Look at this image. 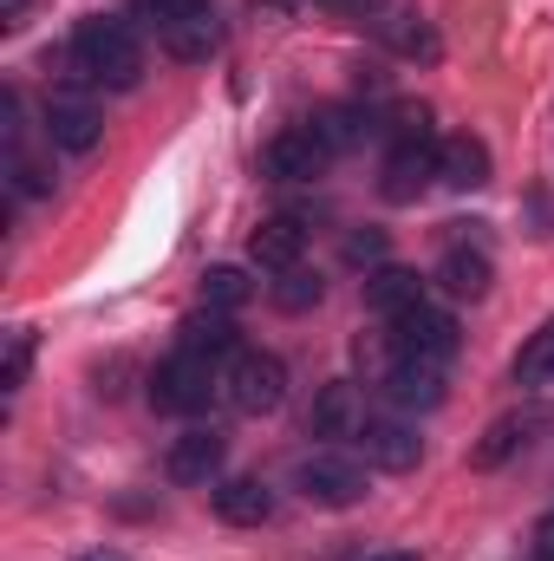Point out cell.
<instances>
[{"label": "cell", "mask_w": 554, "mask_h": 561, "mask_svg": "<svg viewBox=\"0 0 554 561\" xmlns=\"http://www.w3.org/2000/svg\"><path fill=\"white\" fill-rule=\"evenodd\" d=\"M222 392H229V405H235L242 419H262V412H275L280 399H287V366H280L275 353H255V346H242V353L229 359V379H222Z\"/></svg>", "instance_id": "obj_3"}, {"label": "cell", "mask_w": 554, "mask_h": 561, "mask_svg": "<svg viewBox=\"0 0 554 561\" xmlns=\"http://www.w3.org/2000/svg\"><path fill=\"white\" fill-rule=\"evenodd\" d=\"M249 294H255V280L242 275L235 262H216V268L203 275V307H216V313H235Z\"/></svg>", "instance_id": "obj_22"}, {"label": "cell", "mask_w": 554, "mask_h": 561, "mask_svg": "<svg viewBox=\"0 0 554 561\" xmlns=\"http://www.w3.org/2000/svg\"><path fill=\"white\" fill-rule=\"evenodd\" d=\"M131 13L163 33V26H176V20H189V13H209V0H131Z\"/></svg>", "instance_id": "obj_25"}, {"label": "cell", "mask_w": 554, "mask_h": 561, "mask_svg": "<svg viewBox=\"0 0 554 561\" xmlns=\"http://www.w3.org/2000/svg\"><path fill=\"white\" fill-rule=\"evenodd\" d=\"M79 561H125L118 549H92V556H79Z\"/></svg>", "instance_id": "obj_33"}, {"label": "cell", "mask_w": 554, "mask_h": 561, "mask_svg": "<svg viewBox=\"0 0 554 561\" xmlns=\"http://www.w3.org/2000/svg\"><path fill=\"white\" fill-rule=\"evenodd\" d=\"M549 386H554V373H549Z\"/></svg>", "instance_id": "obj_36"}, {"label": "cell", "mask_w": 554, "mask_h": 561, "mask_svg": "<svg viewBox=\"0 0 554 561\" xmlns=\"http://www.w3.org/2000/svg\"><path fill=\"white\" fill-rule=\"evenodd\" d=\"M222 457H229L222 431H183V437L170 444L163 470H170V483H209V477L222 470Z\"/></svg>", "instance_id": "obj_10"}, {"label": "cell", "mask_w": 554, "mask_h": 561, "mask_svg": "<svg viewBox=\"0 0 554 561\" xmlns=\"http://www.w3.org/2000/svg\"><path fill=\"white\" fill-rule=\"evenodd\" d=\"M216 39H222V26H216V13H189V20H176V26H163V53H170V59H183V66H196V59H209V53H216Z\"/></svg>", "instance_id": "obj_20"}, {"label": "cell", "mask_w": 554, "mask_h": 561, "mask_svg": "<svg viewBox=\"0 0 554 561\" xmlns=\"http://www.w3.org/2000/svg\"><path fill=\"white\" fill-rule=\"evenodd\" d=\"M26 366H33V333H13L7 340V366H0V392H20L26 386Z\"/></svg>", "instance_id": "obj_27"}, {"label": "cell", "mask_w": 554, "mask_h": 561, "mask_svg": "<svg viewBox=\"0 0 554 561\" xmlns=\"http://www.w3.org/2000/svg\"><path fill=\"white\" fill-rule=\"evenodd\" d=\"M535 561H554V510L535 523Z\"/></svg>", "instance_id": "obj_31"}, {"label": "cell", "mask_w": 554, "mask_h": 561, "mask_svg": "<svg viewBox=\"0 0 554 561\" xmlns=\"http://www.w3.org/2000/svg\"><path fill=\"white\" fill-rule=\"evenodd\" d=\"M307 131L326 144V150H346V144H359L366 131H372V118H366L359 105H326V112H320V118H313Z\"/></svg>", "instance_id": "obj_21"}, {"label": "cell", "mask_w": 554, "mask_h": 561, "mask_svg": "<svg viewBox=\"0 0 554 561\" xmlns=\"http://www.w3.org/2000/svg\"><path fill=\"white\" fill-rule=\"evenodd\" d=\"M372 33L399 53V59H417V66H430L437 53H443V39H437V26L417 13V7H385L379 20H372Z\"/></svg>", "instance_id": "obj_7"}, {"label": "cell", "mask_w": 554, "mask_h": 561, "mask_svg": "<svg viewBox=\"0 0 554 561\" xmlns=\"http://www.w3.org/2000/svg\"><path fill=\"white\" fill-rule=\"evenodd\" d=\"M437 183H450V190H483V183H489V144L470 138V131L443 138L437 144Z\"/></svg>", "instance_id": "obj_14"}, {"label": "cell", "mask_w": 554, "mask_h": 561, "mask_svg": "<svg viewBox=\"0 0 554 561\" xmlns=\"http://www.w3.org/2000/svg\"><path fill=\"white\" fill-rule=\"evenodd\" d=\"M417 300H424V280H417L412 268H392V262H385V268H372V275H366V307H372V313H385V320H392V313H405V307H417Z\"/></svg>", "instance_id": "obj_18"}, {"label": "cell", "mask_w": 554, "mask_h": 561, "mask_svg": "<svg viewBox=\"0 0 554 561\" xmlns=\"http://www.w3.org/2000/svg\"><path fill=\"white\" fill-rule=\"evenodd\" d=\"M359 450H366V463H379V470H417L424 437L399 419H366L359 424Z\"/></svg>", "instance_id": "obj_8"}, {"label": "cell", "mask_w": 554, "mask_h": 561, "mask_svg": "<svg viewBox=\"0 0 554 561\" xmlns=\"http://www.w3.org/2000/svg\"><path fill=\"white\" fill-rule=\"evenodd\" d=\"M13 190H20V196H46V190H53V176H46L33 157H20V150H13Z\"/></svg>", "instance_id": "obj_30"}, {"label": "cell", "mask_w": 554, "mask_h": 561, "mask_svg": "<svg viewBox=\"0 0 554 561\" xmlns=\"http://www.w3.org/2000/svg\"><path fill=\"white\" fill-rule=\"evenodd\" d=\"M249 255H255V268L287 275V268H300V255H307V229H300L293 216H268V222L249 236Z\"/></svg>", "instance_id": "obj_15"}, {"label": "cell", "mask_w": 554, "mask_h": 561, "mask_svg": "<svg viewBox=\"0 0 554 561\" xmlns=\"http://www.w3.org/2000/svg\"><path fill=\"white\" fill-rule=\"evenodd\" d=\"M222 392L216 379V359H196V353H176L150 373V405L170 412V419H189V412H209V399Z\"/></svg>", "instance_id": "obj_2"}, {"label": "cell", "mask_w": 554, "mask_h": 561, "mask_svg": "<svg viewBox=\"0 0 554 561\" xmlns=\"http://www.w3.org/2000/svg\"><path fill=\"white\" fill-rule=\"evenodd\" d=\"M326 7H339V13H379V0H326Z\"/></svg>", "instance_id": "obj_32"}, {"label": "cell", "mask_w": 554, "mask_h": 561, "mask_svg": "<svg viewBox=\"0 0 554 561\" xmlns=\"http://www.w3.org/2000/svg\"><path fill=\"white\" fill-rule=\"evenodd\" d=\"M549 373H554V320L522 346V359H516V379H549Z\"/></svg>", "instance_id": "obj_26"}, {"label": "cell", "mask_w": 554, "mask_h": 561, "mask_svg": "<svg viewBox=\"0 0 554 561\" xmlns=\"http://www.w3.org/2000/svg\"><path fill=\"white\" fill-rule=\"evenodd\" d=\"M437 280H443V294H457V300H483L489 280H496V268H489L483 249H463V242H457V249L437 262Z\"/></svg>", "instance_id": "obj_17"}, {"label": "cell", "mask_w": 554, "mask_h": 561, "mask_svg": "<svg viewBox=\"0 0 554 561\" xmlns=\"http://www.w3.org/2000/svg\"><path fill=\"white\" fill-rule=\"evenodd\" d=\"M516 444H522V424H516V419H496L489 431H483V444L470 450V463H476V470H496V463H503Z\"/></svg>", "instance_id": "obj_23"}, {"label": "cell", "mask_w": 554, "mask_h": 561, "mask_svg": "<svg viewBox=\"0 0 554 561\" xmlns=\"http://www.w3.org/2000/svg\"><path fill=\"white\" fill-rule=\"evenodd\" d=\"M326 157H333V150L313 138V131H280V138L262 150V163H268L275 183H313V176L326 170Z\"/></svg>", "instance_id": "obj_9"}, {"label": "cell", "mask_w": 554, "mask_h": 561, "mask_svg": "<svg viewBox=\"0 0 554 561\" xmlns=\"http://www.w3.org/2000/svg\"><path fill=\"white\" fill-rule=\"evenodd\" d=\"M353 424H359V399H353V386H346V379L320 386V399H313V412H307V431H313V437H346Z\"/></svg>", "instance_id": "obj_19"}, {"label": "cell", "mask_w": 554, "mask_h": 561, "mask_svg": "<svg viewBox=\"0 0 554 561\" xmlns=\"http://www.w3.org/2000/svg\"><path fill=\"white\" fill-rule=\"evenodd\" d=\"M392 353L399 359H430V366H443L450 353H457V320L443 313V307H405V313H392Z\"/></svg>", "instance_id": "obj_4"}, {"label": "cell", "mask_w": 554, "mask_h": 561, "mask_svg": "<svg viewBox=\"0 0 554 561\" xmlns=\"http://www.w3.org/2000/svg\"><path fill=\"white\" fill-rule=\"evenodd\" d=\"M72 66H79V79H92V85L131 92L143 79V46L125 20L92 13V20H79V33H72Z\"/></svg>", "instance_id": "obj_1"}, {"label": "cell", "mask_w": 554, "mask_h": 561, "mask_svg": "<svg viewBox=\"0 0 554 561\" xmlns=\"http://www.w3.org/2000/svg\"><path fill=\"white\" fill-rule=\"evenodd\" d=\"M346 262H359V268L385 262V229H359V236H346Z\"/></svg>", "instance_id": "obj_29"}, {"label": "cell", "mask_w": 554, "mask_h": 561, "mask_svg": "<svg viewBox=\"0 0 554 561\" xmlns=\"http://www.w3.org/2000/svg\"><path fill=\"white\" fill-rule=\"evenodd\" d=\"M385 399L405 405V412H437L443 405V366H430V359H392Z\"/></svg>", "instance_id": "obj_11"}, {"label": "cell", "mask_w": 554, "mask_h": 561, "mask_svg": "<svg viewBox=\"0 0 554 561\" xmlns=\"http://www.w3.org/2000/svg\"><path fill=\"white\" fill-rule=\"evenodd\" d=\"M372 561H417V556H372Z\"/></svg>", "instance_id": "obj_35"}, {"label": "cell", "mask_w": 554, "mask_h": 561, "mask_svg": "<svg viewBox=\"0 0 554 561\" xmlns=\"http://www.w3.org/2000/svg\"><path fill=\"white\" fill-rule=\"evenodd\" d=\"M216 516L235 523V529H262L275 516V496H268L262 477H229V483H216Z\"/></svg>", "instance_id": "obj_16"}, {"label": "cell", "mask_w": 554, "mask_h": 561, "mask_svg": "<svg viewBox=\"0 0 554 561\" xmlns=\"http://www.w3.org/2000/svg\"><path fill=\"white\" fill-rule=\"evenodd\" d=\"M176 353H196V359H235L242 353V327L229 313H189L176 327Z\"/></svg>", "instance_id": "obj_13"}, {"label": "cell", "mask_w": 554, "mask_h": 561, "mask_svg": "<svg viewBox=\"0 0 554 561\" xmlns=\"http://www.w3.org/2000/svg\"><path fill=\"white\" fill-rule=\"evenodd\" d=\"M275 307H280V313H307V307H320V275L287 268V275L275 280Z\"/></svg>", "instance_id": "obj_24"}, {"label": "cell", "mask_w": 554, "mask_h": 561, "mask_svg": "<svg viewBox=\"0 0 554 561\" xmlns=\"http://www.w3.org/2000/svg\"><path fill=\"white\" fill-rule=\"evenodd\" d=\"M293 483H300V496L320 503V510H353V503L366 496V470H359L353 457H333V450L307 457V463L293 470Z\"/></svg>", "instance_id": "obj_5"}, {"label": "cell", "mask_w": 554, "mask_h": 561, "mask_svg": "<svg viewBox=\"0 0 554 561\" xmlns=\"http://www.w3.org/2000/svg\"><path fill=\"white\" fill-rule=\"evenodd\" d=\"M412 138H430V105H399L392 112V144H412Z\"/></svg>", "instance_id": "obj_28"}, {"label": "cell", "mask_w": 554, "mask_h": 561, "mask_svg": "<svg viewBox=\"0 0 554 561\" xmlns=\"http://www.w3.org/2000/svg\"><path fill=\"white\" fill-rule=\"evenodd\" d=\"M46 138L79 157V150H92V144L105 138V118H99L92 99H53V105H46Z\"/></svg>", "instance_id": "obj_12"}, {"label": "cell", "mask_w": 554, "mask_h": 561, "mask_svg": "<svg viewBox=\"0 0 554 561\" xmlns=\"http://www.w3.org/2000/svg\"><path fill=\"white\" fill-rule=\"evenodd\" d=\"M424 183H437V144H430V138L392 144V157H385V176H379L385 203H412Z\"/></svg>", "instance_id": "obj_6"}, {"label": "cell", "mask_w": 554, "mask_h": 561, "mask_svg": "<svg viewBox=\"0 0 554 561\" xmlns=\"http://www.w3.org/2000/svg\"><path fill=\"white\" fill-rule=\"evenodd\" d=\"M20 7H26V0H0V13H20Z\"/></svg>", "instance_id": "obj_34"}]
</instances>
